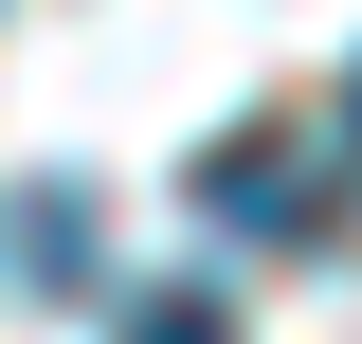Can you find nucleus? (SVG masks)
I'll use <instances>...</instances> for the list:
<instances>
[{"mask_svg":"<svg viewBox=\"0 0 362 344\" xmlns=\"http://www.w3.org/2000/svg\"><path fill=\"white\" fill-rule=\"evenodd\" d=\"M199 217H254V236H326L344 217V181L290 164V145H199Z\"/></svg>","mask_w":362,"mask_h":344,"instance_id":"obj_1","label":"nucleus"},{"mask_svg":"<svg viewBox=\"0 0 362 344\" xmlns=\"http://www.w3.org/2000/svg\"><path fill=\"white\" fill-rule=\"evenodd\" d=\"M0 272L37 308H73L90 290V181H18V200H0Z\"/></svg>","mask_w":362,"mask_h":344,"instance_id":"obj_2","label":"nucleus"},{"mask_svg":"<svg viewBox=\"0 0 362 344\" xmlns=\"http://www.w3.org/2000/svg\"><path fill=\"white\" fill-rule=\"evenodd\" d=\"M109 344H235V308L199 290V272H163V290H145V308H127V326H109Z\"/></svg>","mask_w":362,"mask_h":344,"instance_id":"obj_3","label":"nucleus"},{"mask_svg":"<svg viewBox=\"0 0 362 344\" xmlns=\"http://www.w3.org/2000/svg\"><path fill=\"white\" fill-rule=\"evenodd\" d=\"M344 164H362V73H344Z\"/></svg>","mask_w":362,"mask_h":344,"instance_id":"obj_4","label":"nucleus"}]
</instances>
